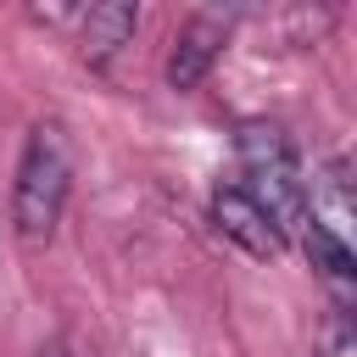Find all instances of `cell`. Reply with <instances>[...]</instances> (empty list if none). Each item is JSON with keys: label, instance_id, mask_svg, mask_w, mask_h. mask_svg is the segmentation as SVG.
Wrapping results in <instances>:
<instances>
[{"label": "cell", "instance_id": "cell-5", "mask_svg": "<svg viewBox=\"0 0 357 357\" xmlns=\"http://www.w3.org/2000/svg\"><path fill=\"white\" fill-rule=\"evenodd\" d=\"M134 28H139V11L123 6V0H106V6L78 11V45H84V61H89V67H112V61L134 45Z\"/></svg>", "mask_w": 357, "mask_h": 357}, {"label": "cell", "instance_id": "cell-2", "mask_svg": "<svg viewBox=\"0 0 357 357\" xmlns=\"http://www.w3.org/2000/svg\"><path fill=\"white\" fill-rule=\"evenodd\" d=\"M234 151H240V173H245L240 190L273 218V229H279L284 245H290V240L312 223V190H307V178H301V162H296L284 128L251 117V123H240Z\"/></svg>", "mask_w": 357, "mask_h": 357}, {"label": "cell", "instance_id": "cell-3", "mask_svg": "<svg viewBox=\"0 0 357 357\" xmlns=\"http://www.w3.org/2000/svg\"><path fill=\"white\" fill-rule=\"evenodd\" d=\"M229 33H234V11H190L173 50H167V89H178V95L201 89L206 73L218 67Z\"/></svg>", "mask_w": 357, "mask_h": 357}, {"label": "cell", "instance_id": "cell-7", "mask_svg": "<svg viewBox=\"0 0 357 357\" xmlns=\"http://www.w3.org/2000/svg\"><path fill=\"white\" fill-rule=\"evenodd\" d=\"M39 357H67V346H61V340H50V346H39Z\"/></svg>", "mask_w": 357, "mask_h": 357}, {"label": "cell", "instance_id": "cell-6", "mask_svg": "<svg viewBox=\"0 0 357 357\" xmlns=\"http://www.w3.org/2000/svg\"><path fill=\"white\" fill-rule=\"evenodd\" d=\"M296 240H301L307 262L324 273V284H329V290L346 301V284H351V245H346V234H335L324 218H312V223H307Z\"/></svg>", "mask_w": 357, "mask_h": 357}, {"label": "cell", "instance_id": "cell-1", "mask_svg": "<svg viewBox=\"0 0 357 357\" xmlns=\"http://www.w3.org/2000/svg\"><path fill=\"white\" fill-rule=\"evenodd\" d=\"M67 195H73V139L56 117H45L28 128L17 178H11V234L22 240V251H39L56 240Z\"/></svg>", "mask_w": 357, "mask_h": 357}, {"label": "cell", "instance_id": "cell-4", "mask_svg": "<svg viewBox=\"0 0 357 357\" xmlns=\"http://www.w3.org/2000/svg\"><path fill=\"white\" fill-rule=\"evenodd\" d=\"M212 229H218L229 245H240L245 257H257V262H273V257L284 251V234L273 229V218H268L240 184L212 190Z\"/></svg>", "mask_w": 357, "mask_h": 357}]
</instances>
